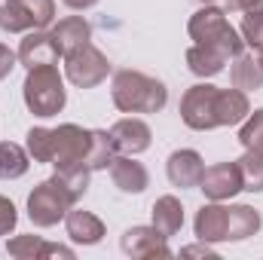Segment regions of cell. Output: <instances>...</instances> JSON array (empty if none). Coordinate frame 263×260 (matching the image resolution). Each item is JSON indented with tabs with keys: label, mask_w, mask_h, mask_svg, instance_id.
I'll return each mask as SVG.
<instances>
[{
	"label": "cell",
	"mask_w": 263,
	"mask_h": 260,
	"mask_svg": "<svg viewBox=\"0 0 263 260\" xmlns=\"http://www.w3.org/2000/svg\"><path fill=\"white\" fill-rule=\"evenodd\" d=\"M92 147V132L65 123L59 129H31L28 132V153L34 162H49L55 169L70 162H86Z\"/></svg>",
	"instance_id": "1"
},
{
	"label": "cell",
	"mask_w": 263,
	"mask_h": 260,
	"mask_svg": "<svg viewBox=\"0 0 263 260\" xmlns=\"http://www.w3.org/2000/svg\"><path fill=\"white\" fill-rule=\"evenodd\" d=\"M110 95H114L117 110L123 114H156L168 101L165 83L141 70H117Z\"/></svg>",
	"instance_id": "2"
},
{
	"label": "cell",
	"mask_w": 263,
	"mask_h": 260,
	"mask_svg": "<svg viewBox=\"0 0 263 260\" xmlns=\"http://www.w3.org/2000/svg\"><path fill=\"white\" fill-rule=\"evenodd\" d=\"M187 31H190V37H193L196 43L217 49V52L227 55V59L242 55L245 40H242V37L236 34V28L227 22V12H223L220 6H202L196 15L190 18Z\"/></svg>",
	"instance_id": "3"
},
{
	"label": "cell",
	"mask_w": 263,
	"mask_h": 260,
	"mask_svg": "<svg viewBox=\"0 0 263 260\" xmlns=\"http://www.w3.org/2000/svg\"><path fill=\"white\" fill-rule=\"evenodd\" d=\"M25 104L31 114L37 117H55L67 101L65 83H62V73L55 65H43V67H31L28 77H25Z\"/></svg>",
	"instance_id": "4"
},
{
	"label": "cell",
	"mask_w": 263,
	"mask_h": 260,
	"mask_svg": "<svg viewBox=\"0 0 263 260\" xmlns=\"http://www.w3.org/2000/svg\"><path fill=\"white\" fill-rule=\"evenodd\" d=\"M73 202H77V196L62 184L59 175H52L49 181L37 184L34 193L28 196V217L37 227H52L73 208Z\"/></svg>",
	"instance_id": "5"
},
{
	"label": "cell",
	"mask_w": 263,
	"mask_h": 260,
	"mask_svg": "<svg viewBox=\"0 0 263 260\" xmlns=\"http://www.w3.org/2000/svg\"><path fill=\"white\" fill-rule=\"evenodd\" d=\"M55 0H6L0 6V28L9 34L18 31H40L52 25Z\"/></svg>",
	"instance_id": "6"
},
{
	"label": "cell",
	"mask_w": 263,
	"mask_h": 260,
	"mask_svg": "<svg viewBox=\"0 0 263 260\" xmlns=\"http://www.w3.org/2000/svg\"><path fill=\"white\" fill-rule=\"evenodd\" d=\"M65 70H67V80H70L73 86L92 89V86H98L101 80H107L110 62H107V55H104L101 49H95L92 43H86V46H80V49H73V52L65 55Z\"/></svg>",
	"instance_id": "7"
},
{
	"label": "cell",
	"mask_w": 263,
	"mask_h": 260,
	"mask_svg": "<svg viewBox=\"0 0 263 260\" xmlns=\"http://www.w3.org/2000/svg\"><path fill=\"white\" fill-rule=\"evenodd\" d=\"M181 120L196 132L217 129V86L199 83L181 98Z\"/></svg>",
	"instance_id": "8"
},
{
	"label": "cell",
	"mask_w": 263,
	"mask_h": 260,
	"mask_svg": "<svg viewBox=\"0 0 263 260\" xmlns=\"http://www.w3.org/2000/svg\"><path fill=\"white\" fill-rule=\"evenodd\" d=\"M120 248L138 260H150V257H172V248L165 242V236L156 227H132L123 233Z\"/></svg>",
	"instance_id": "9"
},
{
	"label": "cell",
	"mask_w": 263,
	"mask_h": 260,
	"mask_svg": "<svg viewBox=\"0 0 263 260\" xmlns=\"http://www.w3.org/2000/svg\"><path fill=\"white\" fill-rule=\"evenodd\" d=\"M199 190L214 199V202H223L230 196H236L242 190V172L236 162H217L211 169L202 172V181H199Z\"/></svg>",
	"instance_id": "10"
},
{
	"label": "cell",
	"mask_w": 263,
	"mask_h": 260,
	"mask_svg": "<svg viewBox=\"0 0 263 260\" xmlns=\"http://www.w3.org/2000/svg\"><path fill=\"white\" fill-rule=\"evenodd\" d=\"M110 138L117 144V153H126V156H135V153H144L150 147V126L138 117H126V120H117L110 126Z\"/></svg>",
	"instance_id": "11"
},
{
	"label": "cell",
	"mask_w": 263,
	"mask_h": 260,
	"mask_svg": "<svg viewBox=\"0 0 263 260\" xmlns=\"http://www.w3.org/2000/svg\"><path fill=\"white\" fill-rule=\"evenodd\" d=\"M196 236L199 242H227L230 233V205H220L211 199V205H202L196 211Z\"/></svg>",
	"instance_id": "12"
},
{
	"label": "cell",
	"mask_w": 263,
	"mask_h": 260,
	"mask_svg": "<svg viewBox=\"0 0 263 260\" xmlns=\"http://www.w3.org/2000/svg\"><path fill=\"white\" fill-rule=\"evenodd\" d=\"M59 55H62V49L55 46L52 34H43V31H31L18 46V62L28 70L43 65H59Z\"/></svg>",
	"instance_id": "13"
},
{
	"label": "cell",
	"mask_w": 263,
	"mask_h": 260,
	"mask_svg": "<svg viewBox=\"0 0 263 260\" xmlns=\"http://www.w3.org/2000/svg\"><path fill=\"white\" fill-rule=\"evenodd\" d=\"M165 172H168V181L175 187L187 190V187H199L202 172H205V162H202V156H199L196 150H175L168 156Z\"/></svg>",
	"instance_id": "14"
},
{
	"label": "cell",
	"mask_w": 263,
	"mask_h": 260,
	"mask_svg": "<svg viewBox=\"0 0 263 260\" xmlns=\"http://www.w3.org/2000/svg\"><path fill=\"white\" fill-rule=\"evenodd\" d=\"M6 251L18 260H40V257H65L70 260L73 251L65 245H52V242H43L40 236H15L6 242Z\"/></svg>",
	"instance_id": "15"
},
{
	"label": "cell",
	"mask_w": 263,
	"mask_h": 260,
	"mask_svg": "<svg viewBox=\"0 0 263 260\" xmlns=\"http://www.w3.org/2000/svg\"><path fill=\"white\" fill-rule=\"evenodd\" d=\"M65 227L67 236L80 245H98L104 239V224L101 217H95L92 211H83V208H70L65 214Z\"/></svg>",
	"instance_id": "16"
},
{
	"label": "cell",
	"mask_w": 263,
	"mask_h": 260,
	"mask_svg": "<svg viewBox=\"0 0 263 260\" xmlns=\"http://www.w3.org/2000/svg\"><path fill=\"white\" fill-rule=\"evenodd\" d=\"M49 34H52L55 46L62 49V55H67V52H73V49H80V46H86L92 40V25L83 15H67Z\"/></svg>",
	"instance_id": "17"
},
{
	"label": "cell",
	"mask_w": 263,
	"mask_h": 260,
	"mask_svg": "<svg viewBox=\"0 0 263 260\" xmlns=\"http://www.w3.org/2000/svg\"><path fill=\"white\" fill-rule=\"evenodd\" d=\"M110 178H114V184H117L123 193H144L147 184H150L147 169H144L141 162H135L132 156H126V153L110 162Z\"/></svg>",
	"instance_id": "18"
},
{
	"label": "cell",
	"mask_w": 263,
	"mask_h": 260,
	"mask_svg": "<svg viewBox=\"0 0 263 260\" xmlns=\"http://www.w3.org/2000/svg\"><path fill=\"white\" fill-rule=\"evenodd\" d=\"M251 114L248 95L242 89H217V126H236Z\"/></svg>",
	"instance_id": "19"
},
{
	"label": "cell",
	"mask_w": 263,
	"mask_h": 260,
	"mask_svg": "<svg viewBox=\"0 0 263 260\" xmlns=\"http://www.w3.org/2000/svg\"><path fill=\"white\" fill-rule=\"evenodd\" d=\"M153 227L168 239L184 227V208L175 196H159L153 202Z\"/></svg>",
	"instance_id": "20"
},
{
	"label": "cell",
	"mask_w": 263,
	"mask_h": 260,
	"mask_svg": "<svg viewBox=\"0 0 263 260\" xmlns=\"http://www.w3.org/2000/svg\"><path fill=\"white\" fill-rule=\"evenodd\" d=\"M230 80H233V86L236 89H242V92H254V89H260L263 86V65L257 55H236V65L230 70Z\"/></svg>",
	"instance_id": "21"
},
{
	"label": "cell",
	"mask_w": 263,
	"mask_h": 260,
	"mask_svg": "<svg viewBox=\"0 0 263 260\" xmlns=\"http://www.w3.org/2000/svg\"><path fill=\"white\" fill-rule=\"evenodd\" d=\"M260 230V211L251 205H230V233L227 242H242Z\"/></svg>",
	"instance_id": "22"
},
{
	"label": "cell",
	"mask_w": 263,
	"mask_h": 260,
	"mask_svg": "<svg viewBox=\"0 0 263 260\" xmlns=\"http://www.w3.org/2000/svg\"><path fill=\"white\" fill-rule=\"evenodd\" d=\"M227 65V55H220L217 49H211V46H202V43H193L190 49H187V67L196 73V77H214V73H220Z\"/></svg>",
	"instance_id": "23"
},
{
	"label": "cell",
	"mask_w": 263,
	"mask_h": 260,
	"mask_svg": "<svg viewBox=\"0 0 263 260\" xmlns=\"http://www.w3.org/2000/svg\"><path fill=\"white\" fill-rule=\"evenodd\" d=\"M117 159V144L110 138V132L95 129L92 132V147H89V156H86V165L92 172H101V169H110V162Z\"/></svg>",
	"instance_id": "24"
},
{
	"label": "cell",
	"mask_w": 263,
	"mask_h": 260,
	"mask_svg": "<svg viewBox=\"0 0 263 260\" xmlns=\"http://www.w3.org/2000/svg\"><path fill=\"white\" fill-rule=\"evenodd\" d=\"M28 153L18 147V144H12V141H0V178L3 181H15V178H22L25 172H28Z\"/></svg>",
	"instance_id": "25"
},
{
	"label": "cell",
	"mask_w": 263,
	"mask_h": 260,
	"mask_svg": "<svg viewBox=\"0 0 263 260\" xmlns=\"http://www.w3.org/2000/svg\"><path fill=\"white\" fill-rule=\"evenodd\" d=\"M236 165L242 172V190L260 193L263 190V150H245V156Z\"/></svg>",
	"instance_id": "26"
},
{
	"label": "cell",
	"mask_w": 263,
	"mask_h": 260,
	"mask_svg": "<svg viewBox=\"0 0 263 260\" xmlns=\"http://www.w3.org/2000/svg\"><path fill=\"white\" fill-rule=\"evenodd\" d=\"M55 175L62 178V184H65L67 190L80 199V196L89 190V175H92V169H89L86 162H70V165L55 169Z\"/></svg>",
	"instance_id": "27"
},
{
	"label": "cell",
	"mask_w": 263,
	"mask_h": 260,
	"mask_svg": "<svg viewBox=\"0 0 263 260\" xmlns=\"http://www.w3.org/2000/svg\"><path fill=\"white\" fill-rule=\"evenodd\" d=\"M242 40L248 46H254L257 52L263 49V6L260 9H248L242 15Z\"/></svg>",
	"instance_id": "28"
},
{
	"label": "cell",
	"mask_w": 263,
	"mask_h": 260,
	"mask_svg": "<svg viewBox=\"0 0 263 260\" xmlns=\"http://www.w3.org/2000/svg\"><path fill=\"white\" fill-rule=\"evenodd\" d=\"M239 141L245 150H263V110H254L248 123L239 132Z\"/></svg>",
	"instance_id": "29"
},
{
	"label": "cell",
	"mask_w": 263,
	"mask_h": 260,
	"mask_svg": "<svg viewBox=\"0 0 263 260\" xmlns=\"http://www.w3.org/2000/svg\"><path fill=\"white\" fill-rule=\"evenodd\" d=\"M15 224H18V214H15V205L6 199V196H0V236H6V233H12L15 230Z\"/></svg>",
	"instance_id": "30"
},
{
	"label": "cell",
	"mask_w": 263,
	"mask_h": 260,
	"mask_svg": "<svg viewBox=\"0 0 263 260\" xmlns=\"http://www.w3.org/2000/svg\"><path fill=\"white\" fill-rule=\"evenodd\" d=\"M15 62H18V55H15L9 46H3V43H0V80H6V77L12 73Z\"/></svg>",
	"instance_id": "31"
},
{
	"label": "cell",
	"mask_w": 263,
	"mask_h": 260,
	"mask_svg": "<svg viewBox=\"0 0 263 260\" xmlns=\"http://www.w3.org/2000/svg\"><path fill=\"white\" fill-rule=\"evenodd\" d=\"M181 254H184V257H214V251L208 248V242H202V245H190V248H184Z\"/></svg>",
	"instance_id": "32"
},
{
	"label": "cell",
	"mask_w": 263,
	"mask_h": 260,
	"mask_svg": "<svg viewBox=\"0 0 263 260\" xmlns=\"http://www.w3.org/2000/svg\"><path fill=\"white\" fill-rule=\"evenodd\" d=\"M65 6H70V9H89V6H95L98 0H62Z\"/></svg>",
	"instance_id": "33"
},
{
	"label": "cell",
	"mask_w": 263,
	"mask_h": 260,
	"mask_svg": "<svg viewBox=\"0 0 263 260\" xmlns=\"http://www.w3.org/2000/svg\"><path fill=\"white\" fill-rule=\"evenodd\" d=\"M202 3H220V0H202Z\"/></svg>",
	"instance_id": "34"
},
{
	"label": "cell",
	"mask_w": 263,
	"mask_h": 260,
	"mask_svg": "<svg viewBox=\"0 0 263 260\" xmlns=\"http://www.w3.org/2000/svg\"><path fill=\"white\" fill-rule=\"evenodd\" d=\"M257 59H260V65H263V49H260V55H257Z\"/></svg>",
	"instance_id": "35"
}]
</instances>
